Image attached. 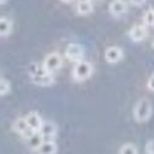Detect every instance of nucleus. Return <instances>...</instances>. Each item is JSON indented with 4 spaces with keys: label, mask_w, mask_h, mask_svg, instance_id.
I'll return each mask as SVG.
<instances>
[{
    "label": "nucleus",
    "mask_w": 154,
    "mask_h": 154,
    "mask_svg": "<svg viewBox=\"0 0 154 154\" xmlns=\"http://www.w3.org/2000/svg\"><path fill=\"white\" fill-rule=\"evenodd\" d=\"M29 75L31 82L38 86H51L54 83V75L38 63H32L30 66Z\"/></svg>",
    "instance_id": "obj_1"
},
{
    "label": "nucleus",
    "mask_w": 154,
    "mask_h": 154,
    "mask_svg": "<svg viewBox=\"0 0 154 154\" xmlns=\"http://www.w3.org/2000/svg\"><path fill=\"white\" fill-rule=\"evenodd\" d=\"M152 112H153V107H152V102L143 97L137 101V104L134 105V109H133V116H134V120L137 122H147L150 116H152Z\"/></svg>",
    "instance_id": "obj_2"
},
{
    "label": "nucleus",
    "mask_w": 154,
    "mask_h": 154,
    "mask_svg": "<svg viewBox=\"0 0 154 154\" xmlns=\"http://www.w3.org/2000/svg\"><path fill=\"white\" fill-rule=\"evenodd\" d=\"M94 72V67L90 62L88 60H80L75 63V66L72 70V75L76 82H84L91 76Z\"/></svg>",
    "instance_id": "obj_3"
},
{
    "label": "nucleus",
    "mask_w": 154,
    "mask_h": 154,
    "mask_svg": "<svg viewBox=\"0 0 154 154\" xmlns=\"http://www.w3.org/2000/svg\"><path fill=\"white\" fill-rule=\"evenodd\" d=\"M42 66L49 72V73H54L57 70H59L63 66V59H62V56L58 53V52H52L49 53L45 60H43V64Z\"/></svg>",
    "instance_id": "obj_4"
},
{
    "label": "nucleus",
    "mask_w": 154,
    "mask_h": 154,
    "mask_svg": "<svg viewBox=\"0 0 154 154\" xmlns=\"http://www.w3.org/2000/svg\"><path fill=\"white\" fill-rule=\"evenodd\" d=\"M66 57L70 62H74V63L83 60V57H84L83 46H80L78 43H69L66 48Z\"/></svg>",
    "instance_id": "obj_5"
},
{
    "label": "nucleus",
    "mask_w": 154,
    "mask_h": 154,
    "mask_svg": "<svg viewBox=\"0 0 154 154\" xmlns=\"http://www.w3.org/2000/svg\"><path fill=\"white\" fill-rule=\"evenodd\" d=\"M148 35V29L144 25H133L132 29L128 32V36L133 42H140L143 41Z\"/></svg>",
    "instance_id": "obj_6"
},
{
    "label": "nucleus",
    "mask_w": 154,
    "mask_h": 154,
    "mask_svg": "<svg viewBox=\"0 0 154 154\" xmlns=\"http://www.w3.org/2000/svg\"><path fill=\"white\" fill-rule=\"evenodd\" d=\"M123 58V52L120 47H116V46H112V47H109L106 51H105V59L107 63H117L120 62L121 59Z\"/></svg>",
    "instance_id": "obj_7"
},
{
    "label": "nucleus",
    "mask_w": 154,
    "mask_h": 154,
    "mask_svg": "<svg viewBox=\"0 0 154 154\" xmlns=\"http://www.w3.org/2000/svg\"><path fill=\"white\" fill-rule=\"evenodd\" d=\"M25 120H26L29 127L32 128L35 132H38V131H40V128H41V126H42V123H43L42 117L40 116V113L36 112V111H31V112H29V113L26 115V117H25Z\"/></svg>",
    "instance_id": "obj_8"
},
{
    "label": "nucleus",
    "mask_w": 154,
    "mask_h": 154,
    "mask_svg": "<svg viewBox=\"0 0 154 154\" xmlns=\"http://www.w3.org/2000/svg\"><path fill=\"white\" fill-rule=\"evenodd\" d=\"M57 131H58V128L53 122H43L38 132H40V134L43 137L45 140H47V139L54 138L57 134Z\"/></svg>",
    "instance_id": "obj_9"
},
{
    "label": "nucleus",
    "mask_w": 154,
    "mask_h": 154,
    "mask_svg": "<svg viewBox=\"0 0 154 154\" xmlns=\"http://www.w3.org/2000/svg\"><path fill=\"white\" fill-rule=\"evenodd\" d=\"M127 3L125 0H112L110 3V12L113 16H121L127 11Z\"/></svg>",
    "instance_id": "obj_10"
},
{
    "label": "nucleus",
    "mask_w": 154,
    "mask_h": 154,
    "mask_svg": "<svg viewBox=\"0 0 154 154\" xmlns=\"http://www.w3.org/2000/svg\"><path fill=\"white\" fill-rule=\"evenodd\" d=\"M37 152H38V154H56L57 153V144L52 139L43 140V143L37 149Z\"/></svg>",
    "instance_id": "obj_11"
},
{
    "label": "nucleus",
    "mask_w": 154,
    "mask_h": 154,
    "mask_svg": "<svg viewBox=\"0 0 154 154\" xmlns=\"http://www.w3.org/2000/svg\"><path fill=\"white\" fill-rule=\"evenodd\" d=\"M94 10V5L90 0H80L76 5V12L79 15H89Z\"/></svg>",
    "instance_id": "obj_12"
},
{
    "label": "nucleus",
    "mask_w": 154,
    "mask_h": 154,
    "mask_svg": "<svg viewBox=\"0 0 154 154\" xmlns=\"http://www.w3.org/2000/svg\"><path fill=\"white\" fill-rule=\"evenodd\" d=\"M12 130H14L16 133H19L20 136H22L27 130H30V127H29L26 120H25V117H19L15 120L14 123H12Z\"/></svg>",
    "instance_id": "obj_13"
},
{
    "label": "nucleus",
    "mask_w": 154,
    "mask_h": 154,
    "mask_svg": "<svg viewBox=\"0 0 154 154\" xmlns=\"http://www.w3.org/2000/svg\"><path fill=\"white\" fill-rule=\"evenodd\" d=\"M29 147L32 149V150H37L38 148L41 147V144L43 143V137L40 134V132H36L32 137H30L29 139Z\"/></svg>",
    "instance_id": "obj_14"
},
{
    "label": "nucleus",
    "mask_w": 154,
    "mask_h": 154,
    "mask_svg": "<svg viewBox=\"0 0 154 154\" xmlns=\"http://www.w3.org/2000/svg\"><path fill=\"white\" fill-rule=\"evenodd\" d=\"M12 30V22L6 17H0V36H8Z\"/></svg>",
    "instance_id": "obj_15"
},
{
    "label": "nucleus",
    "mask_w": 154,
    "mask_h": 154,
    "mask_svg": "<svg viewBox=\"0 0 154 154\" xmlns=\"http://www.w3.org/2000/svg\"><path fill=\"white\" fill-rule=\"evenodd\" d=\"M119 154H138V149L132 143H126L120 148Z\"/></svg>",
    "instance_id": "obj_16"
},
{
    "label": "nucleus",
    "mask_w": 154,
    "mask_h": 154,
    "mask_svg": "<svg viewBox=\"0 0 154 154\" xmlns=\"http://www.w3.org/2000/svg\"><path fill=\"white\" fill-rule=\"evenodd\" d=\"M144 26H154V9H149L143 14Z\"/></svg>",
    "instance_id": "obj_17"
},
{
    "label": "nucleus",
    "mask_w": 154,
    "mask_h": 154,
    "mask_svg": "<svg viewBox=\"0 0 154 154\" xmlns=\"http://www.w3.org/2000/svg\"><path fill=\"white\" fill-rule=\"evenodd\" d=\"M10 82L6 79H0V95H6L10 91Z\"/></svg>",
    "instance_id": "obj_18"
},
{
    "label": "nucleus",
    "mask_w": 154,
    "mask_h": 154,
    "mask_svg": "<svg viewBox=\"0 0 154 154\" xmlns=\"http://www.w3.org/2000/svg\"><path fill=\"white\" fill-rule=\"evenodd\" d=\"M146 154H154V139H150L146 144Z\"/></svg>",
    "instance_id": "obj_19"
},
{
    "label": "nucleus",
    "mask_w": 154,
    "mask_h": 154,
    "mask_svg": "<svg viewBox=\"0 0 154 154\" xmlns=\"http://www.w3.org/2000/svg\"><path fill=\"white\" fill-rule=\"evenodd\" d=\"M147 88L149 89L150 91H154V74L150 75V78L148 79V83H147Z\"/></svg>",
    "instance_id": "obj_20"
},
{
    "label": "nucleus",
    "mask_w": 154,
    "mask_h": 154,
    "mask_svg": "<svg viewBox=\"0 0 154 154\" xmlns=\"http://www.w3.org/2000/svg\"><path fill=\"white\" fill-rule=\"evenodd\" d=\"M130 2H131V4H133L136 6H140V5H143L147 0H130Z\"/></svg>",
    "instance_id": "obj_21"
},
{
    "label": "nucleus",
    "mask_w": 154,
    "mask_h": 154,
    "mask_svg": "<svg viewBox=\"0 0 154 154\" xmlns=\"http://www.w3.org/2000/svg\"><path fill=\"white\" fill-rule=\"evenodd\" d=\"M60 2H63V3H72L73 0H60Z\"/></svg>",
    "instance_id": "obj_22"
},
{
    "label": "nucleus",
    "mask_w": 154,
    "mask_h": 154,
    "mask_svg": "<svg viewBox=\"0 0 154 154\" xmlns=\"http://www.w3.org/2000/svg\"><path fill=\"white\" fill-rule=\"evenodd\" d=\"M8 2V0H0V5H2V4H5Z\"/></svg>",
    "instance_id": "obj_23"
},
{
    "label": "nucleus",
    "mask_w": 154,
    "mask_h": 154,
    "mask_svg": "<svg viewBox=\"0 0 154 154\" xmlns=\"http://www.w3.org/2000/svg\"><path fill=\"white\" fill-rule=\"evenodd\" d=\"M152 47L154 48V38H153V40H152Z\"/></svg>",
    "instance_id": "obj_24"
},
{
    "label": "nucleus",
    "mask_w": 154,
    "mask_h": 154,
    "mask_svg": "<svg viewBox=\"0 0 154 154\" xmlns=\"http://www.w3.org/2000/svg\"><path fill=\"white\" fill-rule=\"evenodd\" d=\"M91 3H95V2H101V0H90Z\"/></svg>",
    "instance_id": "obj_25"
}]
</instances>
